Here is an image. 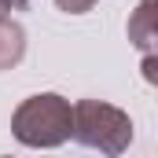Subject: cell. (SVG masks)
Segmentation results:
<instances>
[{"instance_id":"cell-1","label":"cell","mask_w":158,"mask_h":158,"mask_svg":"<svg viewBox=\"0 0 158 158\" xmlns=\"http://www.w3.org/2000/svg\"><path fill=\"white\" fill-rule=\"evenodd\" d=\"M11 129L30 147H59L66 136H74V107L63 96H52V92L33 96L15 110Z\"/></svg>"},{"instance_id":"cell-2","label":"cell","mask_w":158,"mask_h":158,"mask_svg":"<svg viewBox=\"0 0 158 158\" xmlns=\"http://www.w3.org/2000/svg\"><path fill=\"white\" fill-rule=\"evenodd\" d=\"M74 140L85 147H96L107 158H118L132 140V121L118 107L99 99H81L74 107Z\"/></svg>"},{"instance_id":"cell-3","label":"cell","mask_w":158,"mask_h":158,"mask_svg":"<svg viewBox=\"0 0 158 158\" xmlns=\"http://www.w3.org/2000/svg\"><path fill=\"white\" fill-rule=\"evenodd\" d=\"M129 40L143 55L158 52V0H143L136 7V15L129 19Z\"/></svg>"},{"instance_id":"cell-4","label":"cell","mask_w":158,"mask_h":158,"mask_svg":"<svg viewBox=\"0 0 158 158\" xmlns=\"http://www.w3.org/2000/svg\"><path fill=\"white\" fill-rule=\"evenodd\" d=\"M22 52H26V40H22V26L0 15V70L15 66V63L22 59Z\"/></svg>"},{"instance_id":"cell-5","label":"cell","mask_w":158,"mask_h":158,"mask_svg":"<svg viewBox=\"0 0 158 158\" xmlns=\"http://www.w3.org/2000/svg\"><path fill=\"white\" fill-rule=\"evenodd\" d=\"M143 77L151 81V85H158V52L143 55Z\"/></svg>"},{"instance_id":"cell-6","label":"cell","mask_w":158,"mask_h":158,"mask_svg":"<svg viewBox=\"0 0 158 158\" xmlns=\"http://www.w3.org/2000/svg\"><path fill=\"white\" fill-rule=\"evenodd\" d=\"M55 4H59L63 11H70V15H81V11H88L96 0H55Z\"/></svg>"},{"instance_id":"cell-7","label":"cell","mask_w":158,"mask_h":158,"mask_svg":"<svg viewBox=\"0 0 158 158\" xmlns=\"http://www.w3.org/2000/svg\"><path fill=\"white\" fill-rule=\"evenodd\" d=\"M26 0H0V11H11V7H22Z\"/></svg>"}]
</instances>
